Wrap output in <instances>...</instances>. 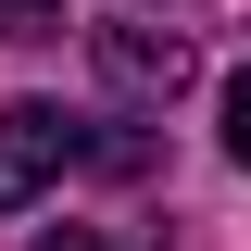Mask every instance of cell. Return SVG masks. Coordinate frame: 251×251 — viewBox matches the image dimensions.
Instances as JSON below:
<instances>
[{
    "instance_id": "cell-1",
    "label": "cell",
    "mask_w": 251,
    "mask_h": 251,
    "mask_svg": "<svg viewBox=\"0 0 251 251\" xmlns=\"http://www.w3.org/2000/svg\"><path fill=\"white\" fill-rule=\"evenodd\" d=\"M75 151H88V126H75V113L13 100V113H0V214H25V201H38V188H50Z\"/></svg>"
},
{
    "instance_id": "cell-2",
    "label": "cell",
    "mask_w": 251,
    "mask_h": 251,
    "mask_svg": "<svg viewBox=\"0 0 251 251\" xmlns=\"http://www.w3.org/2000/svg\"><path fill=\"white\" fill-rule=\"evenodd\" d=\"M100 75H113L126 100H176L188 88V38L151 25V13H126V25H100Z\"/></svg>"
},
{
    "instance_id": "cell-3",
    "label": "cell",
    "mask_w": 251,
    "mask_h": 251,
    "mask_svg": "<svg viewBox=\"0 0 251 251\" xmlns=\"http://www.w3.org/2000/svg\"><path fill=\"white\" fill-rule=\"evenodd\" d=\"M63 25V0H0V38H50Z\"/></svg>"
},
{
    "instance_id": "cell-4",
    "label": "cell",
    "mask_w": 251,
    "mask_h": 251,
    "mask_svg": "<svg viewBox=\"0 0 251 251\" xmlns=\"http://www.w3.org/2000/svg\"><path fill=\"white\" fill-rule=\"evenodd\" d=\"M226 151L251 163V75H226Z\"/></svg>"
},
{
    "instance_id": "cell-5",
    "label": "cell",
    "mask_w": 251,
    "mask_h": 251,
    "mask_svg": "<svg viewBox=\"0 0 251 251\" xmlns=\"http://www.w3.org/2000/svg\"><path fill=\"white\" fill-rule=\"evenodd\" d=\"M38 251H113V239H88V226H50V239H38Z\"/></svg>"
}]
</instances>
